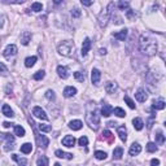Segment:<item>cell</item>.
<instances>
[{"label":"cell","instance_id":"49","mask_svg":"<svg viewBox=\"0 0 166 166\" xmlns=\"http://www.w3.org/2000/svg\"><path fill=\"white\" fill-rule=\"evenodd\" d=\"M151 165H153V166H157V165H160V161L158 160H156V158H153L151 161Z\"/></svg>","mask_w":166,"mask_h":166},{"label":"cell","instance_id":"34","mask_svg":"<svg viewBox=\"0 0 166 166\" xmlns=\"http://www.w3.org/2000/svg\"><path fill=\"white\" fill-rule=\"evenodd\" d=\"M48 162H49V161H48V158H47V157H44V156L39 157V158L37 160V165L38 166H47Z\"/></svg>","mask_w":166,"mask_h":166},{"label":"cell","instance_id":"43","mask_svg":"<svg viewBox=\"0 0 166 166\" xmlns=\"http://www.w3.org/2000/svg\"><path fill=\"white\" fill-rule=\"evenodd\" d=\"M0 74H2V75H4V77L8 75V69H7L5 65L2 64V62H0Z\"/></svg>","mask_w":166,"mask_h":166},{"label":"cell","instance_id":"4","mask_svg":"<svg viewBox=\"0 0 166 166\" xmlns=\"http://www.w3.org/2000/svg\"><path fill=\"white\" fill-rule=\"evenodd\" d=\"M86 121H87V123L90 125V127L94 129L95 131L99 129V126H100V116H99V113L96 110L90 112L86 116Z\"/></svg>","mask_w":166,"mask_h":166},{"label":"cell","instance_id":"39","mask_svg":"<svg viewBox=\"0 0 166 166\" xmlns=\"http://www.w3.org/2000/svg\"><path fill=\"white\" fill-rule=\"evenodd\" d=\"M95 157L97 160H105L107 158V153H105V152H103V151H96L95 152Z\"/></svg>","mask_w":166,"mask_h":166},{"label":"cell","instance_id":"23","mask_svg":"<svg viewBox=\"0 0 166 166\" xmlns=\"http://www.w3.org/2000/svg\"><path fill=\"white\" fill-rule=\"evenodd\" d=\"M162 109H165V101H164V100L155 101L153 105H152V112H155V110H162Z\"/></svg>","mask_w":166,"mask_h":166},{"label":"cell","instance_id":"47","mask_svg":"<svg viewBox=\"0 0 166 166\" xmlns=\"http://www.w3.org/2000/svg\"><path fill=\"white\" fill-rule=\"evenodd\" d=\"M95 0H81V3L83 4L85 7H90V5H92Z\"/></svg>","mask_w":166,"mask_h":166},{"label":"cell","instance_id":"1","mask_svg":"<svg viewBox=\"0 0 166 166\" xmlns=\"http://www.w3.org/2000/svg\"><path fill=\"white\" fill-rule=\"evenodd\" d=\"M140 51L147 56H153L157 53V43L149 37L143 35L140 38V43H139Z\"/></svg>","mask_w":166,"mask_h":166},{"label":"cell","instance_id":"35","mask_svg":"<svg viewBox=\"0 0 166 166\" xmlns=\"http://www.w3.org/2000/svg\"><path fill=\"white\" fill-rule=\"evenodd\" d=\"M113 112H114V114L117 117H120V118H123V117L126 116V112L122 108H114V109H113Z\"/></svg>","mask_w":166,"mask_h":166},{"label":"cell","instance_id":"44","mask_svg":"<svg viewBox=\"0 0 166 166\" xmlns=\"http://www.w3.org/2000/svg\"><path fill=\"white\" fill-rule=\"evenodd\" d=\"M125 101H126V103H127V105H129V107H130L131 109H135V103H134V101H132V100H131V99L129 97V96H127V95H126V96H125Z\"/></svg>","mask_w":166,"mask_h":166},{"label":"cell","instance_id":"20","mask_svg":"<svg viewBox=\"0 0 166 166\" xmlns=\"http://www.w3.org/2000/svg\"><path fill=\"white\" fill-rule=\"evenodd\" d=\"M113 113V108L112 105H109V104H104L103 108H101V116L104 117H109Z\"/></svg>","mask_w":166,"mask_h":166},{"label":"cell","instance_id":"18","mask_svg":"<svg viewBox=\"0 0 166 166\" xmlns=\"http://www.w3.org/2000/svg\"><path fill=\"white\" fill-rule=\"evenodd\" d=\"M30 40H31V34L29 31H24L21 34V43H22L24 46H27L30 43Z\"/></svg>","mask_w":166,"mask_h":166},{"label":"cell","instance_id":"2","mask_svg":"<svg viewBox=\"0 0 166 166\" xmlns=\"http://www.w3.org/2000/svg\"><path fill=\"white\" fill-rule=\"evenodd\" d=\"M113 9H114V3H109L105 9L101 11V13H100L99 17H97L100 27H105V26L108 25L109 20H110V17L113 14Z\"/></svg>","mask_w":166,"mask_h":166},{"label":"cell","instance_id":"5","mask_svg":"<svg viewBox=\"0 0 166 166\" xmlns=\"http://www.w3.org/2000/svg\"><path fill=\"white\" fill-rule=\"evenodd\" d=\"M33 114L37 117V118H40L43 121H47L48 120V116L46 114V112L43 110L40 107H34L33 108Z\"/></svg>","mask_w":166,"mask_h":166},{"label":"cell","instance_id":"50","mask_svg":"<svg viewBox=\"0 0 166 166\" xmlns=\"http://www.w3.org/2000/svg\"><path fill=\"white\" fill-rule=\"evenodd\" d=\"M3 126H4V127H5V129H9L11 126H13V123H11V122H4Z\"/></svg>","mask_w":166,"mask_h":166},{"label":"cell","instance_id":"54","mask_svg":"<svg viewBox=\"0 0 166 166\" xmlns=\"http://www.w3.org/2000/svg\"><path fill=\"white\" fill-rule=\"evenodd\" d=\"M62 2H64V0H53L55 4H60V3H62Z\"/></svg>","mask_w":166,"mask_h":166},{"label":"cell","instance_id":"32","mask_svg":"<svg viewBox=\"0 0 166 166\" xmlns=\"http://www.w3.org/2000/svg\"><path fill=\"white\" fill-rule=\"evenodd\" d=\"M12 158L14 160L18 165H26V164H27V160H26V158H22V157H20L18 155H12Z\"/></svg>","mask_w":166,"mask_h":166},{"label":"cell","instance_id":"37","mask_svg":"<svg viewBox=\"0 0 166 166\" xmlns=\"http://www.w3.org/2000/svg\"><path fill=\"white\" fill-rule=\"evenodd\" d=\"M31 11H34V12H40V11H43V5H42V3H34V4H31Z\"/></svg>","mask_w":166,"mask_h":166},{"label":"cell","instance_id":"21","mask_svg":"<svg viewBox=\"0 0 166 166\" xmlns=\"http://www.w3.org/2000/svg\"><path fill=\"white\" fill-rule=\"evenodd\" d=\"M55 155H56V157H59V158H66V160H72L73 158V155L72 153H66V152L60 151V149L56 151Z\"/></svg>","mask_w":166,"mask_h":166},{"label":"cell","instance_id":"15","mask_svg":"<svg viewBox=\"0 0 166 166\" xmlns=\"http://www.w3.org/2000/svg\"><path fill=\"white\" fill-rule=\"evenodd\" d=\"M75 94H77V88H75V87H73V86H68L64 90V96H65V97H73Z\"/></svg>","mask_w":166,"mask_h":166},{"label":"cell","instance_id":"53","mask_svg":"<svg viewBox=\"0 0 166 166\" xmlns=\"http://www.w3.org/2000/svg\"><path fill=\"white\" fill-rule=\"evenodd\" d=\"M107 53V49L105 48H101V49H100V55H105Z\"/></svg>","mask_w":166,"mask_h":166},{"label":"cell","instance_id":"25","mask_svg":"<svg viewBox=\"0 0 166 166\" xmlns=\"http://www.w3.org/2000/svg\"><path fill=\"white\" fill-rule=\"evenodd\" d=\"M122 156H123V149H122L121 147L114 148V151H113V158H114V160H121Z\"/></svg>","mask_w":166,"mask_h":166},{"label":"cell","instance_id":"29","mask_svg":"<svg viewBox=\"0 0 166 166\" xmlns=\"http://www.w3.org/2000/svg\"><path fill=\"white\" fill-rule=\"evenodd\" d=\"M35 62H37V57H35V56H31V57H27L25 60V66L26 68H31V66L35 65Z\"/></svg>","mask_w":166,"mask_h":166},{"label":"cell","instance_id":"3","mask_svg":"<svg viewBox=\"0 0 166 166\" xmlns=\"http://www.w3.org/2000/svg\"><path fill=\"white\" fill-rule=\"evenodd\" d=\"M57 52L60 55L62 56H66V57H69V56L73 55L74 52V43L72 40H64L61 42L59 47H57Z\"/></svg>","mask_w":166,"mask_h":166},{"label":"cell","instance_id":"24","mask_svg":"<svg viewBox=\"0 0 166 166\" xmlns=\"http://www.w3.org/2000/svg\"><path fill=\"white\" fill-rule=\"evenodd\" d=\"M132 125H134L135 130H138V131L143 130V127H144V122H143L142 118H134L132 120Z\"/></svg>","mask_w":166,"mask_h":166},{"label":"cell","instance_id":"52","mask_svg":"<svg viewBox=\"0 0 166 166\" xmlns=\"http://www.w3.org/2000/svg\"><path fill=\"white\" fill-rule=\"evenodd\" d=\"M3 140H5V134H2V132H0V144L3 143Z\"/></svg>","mask_w":166,"mask_h":166},{"label":"cell","instance_id":"41","mask_svg":"<svg viewBox=\"0 0 166 166\" xmlns=\"http://www.w3.org/2000/svg\"><path fill=\"white\" fill-rule=\"evenodd\" d=\"M147 151H148V152H151V153L156 152V151H157V145H156V143H148V144H147Z\"/></svg>","mask_w":166,"mask_h":166},{"label":"cell","instance_id":"17","mask_svg":"<svg viewBox=\"0 0 166 166\" xmlns=\"http://www.w3.org/2000/svg\"><path fill=\"white\" fill-rule=\"evenodd\" d=\"M117 132H118V135H120V138H121L122 142L127 140V130H126L125 126H120V127L117 129Z\"/></svg>","mask_w":166,"mask_h":166},{"label":"cell","instance_id":"36","mask_svg":"<svg viewBox=\"0 0 166 166\" xmlns=\"http://www.w3.org/2000/svg\"><path fill=\"white\" fill-rule=\"evenodd\" d=\"M44 75H46V72L44 70H39V72H37L35 74H34V79L35 81H40V79H43L44 78Z\"/></svg>","mask_w":166,"mask_h":166},{"label":"cell","instance_id":"46","mask_svg":"<svg viewBox=\"0 0 166 166\" xmlns=\"http://www.w3.org/2000/svg\"><path fill=\"white\" fill-rule=\"evenodd\" d=\"M26 0H4V3H11V4H22Z\"/></svg>","mask_w":166,"mask_h":166},{"label":"cell","instance_id":"22","mask_svg":"<svg viewBox=\"0 0 166 166\" xmlns=\"http://www.w3.org/2000/svg\"><path fill=\"white\" fill-rule=\"evenodd\" d=\"M103 139H104V140H107L109 144H112L113 142H114V135H113L109 130H105L103 132Z\"/></svg>","mask_w":166,"mask_h":166},{"label":"cell","instance_id":"26","mask_svg":"<svg viewBox=\"0 0 166 166\" xmlns=\"http://www.w3.org/2000/svg\"><path fill=\"white\" fill-rule=\"evenodd\" d=\"M2 110H3V114H4V116H7V117H11V118H12V117L14 116V113H13V110L11 109V107L8 105V104H4Z\"/></svg>","mask_w":166,"mask_h":166},{"label":"cell","instance_id":"13","mask_svg":"<svg viewBox=\"0 0 166 166\" xmlns=\"http://www.w3.org/2000/svg\"><path fill=\"white\" fill-rule=\"evenodd\" d=\"M57 73H59V77L62 78V79H66L69 77V69L66 66H62V65L57 66Z\"/></svg>","mask_w":166,"mask_h":166},{"label":"cell","instance_id":"19","mask_svg":"<svg viewBox=\"0 0 166 166\" xmlns=\"http://www.w3.org/2000/svg\"><path fill=\"white\" fill-rule=\"evenodd\" d=\"M69 127H70L72 130H74V131H78V130H81L83 127V123H82V121H79V120H74V121H72L70 123H69Z\"/></svg>","mask_w":166,"mask_h":166},{"label":"cell","instance_id":"9","mask_svg":"<svg viewBox=\"0 0 166 166\" xmlns=\"http://www.w3.org/2000/svg\"><path fill=\"white\" fill-rule=\"evenodd\" d=\"M91 47H92V43H91V39L90 38H86L85 42H83V46H82V56H86L88 53V51L91 49Z\"/></svg>","mask_w":166,"mask_h":166},{"label":"cell","instance_id":"28","mask_svg":"<svg viewBox=\"0 0 166 166\" xmlns=\"http://www.w3.org/2000/svg\"><path fill=\"white\" fill-rule=\"evenodd\" d=\"M31 151H33V145L30 143H25L21 145V152L25 155H29V153H31Z\"/></svg>","mask_w":166,"mask_h":166},{"label":"cell","instance_id":"27","mask_svg":"<svg viewBox=\"0 0 166 166\" xmlns=\"http://www.w3.org/2000/svg\"><path fill=\"white\" fill-rule=\"evenodd\" d=\"M113 37H114L116 39H118V40H125L126 37H127V30H121L120 33H114L113 34Z\"/></svg>","mask_w":166,"mask_h":166},{"label":"cell","instance_id":"11","mask_svg":"<svg viewBox=\"0 0 166 166\" xmlns=\"http://www.w3.org/2000/svg\"><path fill=\"white\" fill-rule=\"evenodd\" d=\"M37 142H38V145L40 147V148H47V145L49 144L48 138L44 136V135H38L37 134Z\"/></svg>","mask_w":166,"mask_h":166},{"label":"cell","instance_id":"40","mask_svg":"<svg viewBox=\"0 0 166 166\" xmlns=\"http://www.w3.org/2000/svg\"><path fill=\"white\" fill-rule=\"evenodd\" d=\"M38 127H39V130H40L42 132H49V131L52 130L51 125H39Z\"/></svg>","mask_w":166,"mask_h":166},{"label":"cell","instance_id":"12","mask_svg":"<svg viewBox=\"0 0 166 166\" xmlns=\"http://www.w3.org/2000/svg\"><path fill=\"white\" fill-rule=\"evenodd\" d=\"M142 152V145L140 144H138V143H134L130 147V149H129V153H130V156H136V155H139Z\"/></svg>","mask_w":166,"mask_h":166},{"label":"cell","instance_id":"8","mask_svg":"<svg viewBox=\"0 0 166 166\" xmlns=\"http://www.w3.org/2000/svg\"><path fill=\"white\" fill-rule=\"evenodd\" d=\"M100 79H101V73H100L97 69H92V72H91V81L95 86H97L100 83Z\"/></svg>","mask_w":166,"mask_h":166},{"label":"cell","instance_id":"7","mask_svg":"<svg viewBox=\"0 0 166 166\" xmlns=\"http://www.w3.org/2000/svg\"><path fill=\"white\" fill-rule=\"evenodd\" d=\"M5 140H7V143H5V147H4V151H11V149H13L14 148V138H13V135H11V134H5Z\"/></svg>","mask_w":166,"mask_h":166},{"label":"cell","instance_id":"48","mask_svg":"<svg viewBox=\"0 0 166 166\" xmlns=\"http://www.w3.org/2000/svg\"><path fill=\"white\" fill-rule=\"evenodd\" d=\"M72 16L73 17H79L81 16V11L78 9V8H74V9L72 11Z\"/></svg>","mask_w":166,"mask_h":166},{"label":"cell","instance_id":"16","mask_svg":"<svg viewBox=\"0 0 166 166\" xmlns=\"http://www.w3.org/2000/svg\"><path fill=\"white\" fill-rule=\"evenodd\" d=\"M105 91H107V94H109V95L114 94L116 91H117V83H114V82H108L107 85H105Z\"/></svg>","mask_w":166,"mask_h":166},{"label":"cell","instance_id":"38","mask_svg":"<svg viewBox=\"0 0 166 166\" xmlns=\"http://www.w3.org/2000/svg\"><path fill=\"white\" fill-rule=\"evenodd\" d=\"M118 8H120V9H121V11L129 9V2H127V0H120Z\"/></svg>","mask_w":166,"mask_h":166},{"label":"cell","instance_id":"10","mask_svg":"<svg viewBox=\"0 0 166 166\" xmlns=\"http://www.w3.org/2000/svg\"><path fill=\"white\" fill-rule=\"evenodd\" d=\"M135 97H136V100L139 103H144L145 100L148 99V95L145 92V90H143V88H139L136 91V94H135Z\"/></svg>","mask_w":166,"mask_h":166},{"label":"cell","instance_id":"33","mask_svg":"<svg viewBox=\"0 0 166 166\" xmlns=\"http://www.w3.org/2000/svg\"><path fill=\"white\" fill-rule=\"evenodd\" d=\"M74 78H75L78 82H81V83H83V82L86 81L85 73H81V72H75V73H74Z\"/></svg>","mask_w":166,"mask_h":166},{"label":"cell","instance_id":"14","mask_svg":"<svg viewBox=\"0 0 166 166\" xmlns=\"http://www.w3.org/2000/svg\"><path fill=\"white\" fill-rule=\"evenodd\" d=\"M62 144L65 147H73L74 144H75V138L74 136H72V135H66L64 139H62Z\"/></svg>","mask_w":166,"mask_h":166},{"label":"cell","instance_id":"42","mask_svg":"<svg viewBox=\"0 0 166 166\" xmlns=\"http://www.w3.org/2000/svg\"><path fill=\"white\" fill-rule=\"evenodd\" d=\"M78 144L82 145V147L87 145V144H88V139H87V136H81L79 139H78Z\"/></svg>","mask_w":166,"mask_h":166},{"label":"cell","instance_id":"51","mask_svg":"<svg viewBox=\"0 0 166 166\" xmlns=\"http://www.w3.org/2000/svg\"><path fill=\"white\" fill-rule=\"evenodd\" d=\"M4 21H5V17H4V16H0V27H3Z\"/></svg>","mask_w":166,"mask_h":166},{"label":"cell","instance_id":"31","mask_svg":"<svg viewBox=\"0 0 166 166\" xmlns=\"http://www.w3.org/2000/svg\"><path fill=\"white\" fill-rule=\"evenodd\" d=\"M156 144H158V145H162V144L165 143V136H164V134L161 132V131H158L156 135Z\"/></svg>","mask_w":166,"mask_h":166},{"label":"cell","instance_id":"30","mask_svg":"<svg viewBox=\"0 0 166 166\" xmlns=\"http://www.w3.org/2000/svg\"><path fill=\"white\" fill-rule=\"evenodd\" d=\"M14 134L17 135V136H20V138L25 136V129L22 127V126H20V125H16L14 126Z\"/></svg>","mask_w":166,"mask_h":166},{"label":"cell","instance_id":"45","mask_svg":"<svg viewBox=\"0 0 166 166\" xmlns=\"http://www.w3.org/2000/svg\"><path fill=\"white\" fill-rule=\"evenodd\" d=\"M46 97H47L48 100H55V97H56V96H55V92H53L52 90H48L47 92H46Z\"/></svg>","mask_w":166,"mask_h":166},{"label":"cell","instance_id":"6","mask_svg":"<svg viewBox=\"0 0 166 166\" xmlns=\"http://www.w3.org/2000/svg\"><path fill=\"white\" fill-rule=\"evenodd\" d=\"M16 53H17V46H14V44L7 46V48H5V49H4V52H3L4 57H7V59H9V57H12V56H14Z\"/></svg>","mask_w":166,"mask_h":166}]
</instances>
